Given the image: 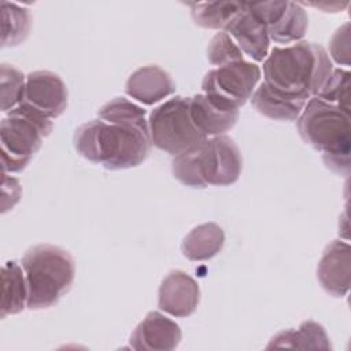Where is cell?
Masks as SVG:
<instances>
[{
    "label": "cell",
    "mask_w": 351,
    "mask_h": 351,
    "mask_svg": "<svg viewBox=\"0 0 351 351\" xmlns=\"http://www.w3.org/2000/svg\"><path fill=\"white\" fill-rule=\"evenodd\" d=\"M29 296V310L52 307L69 292L75 276L71 255L52 244H38L29 248L21 259Z\"/></svg>",
    "instance_id": "obj_5"
},
{
    "label": "cell",
    "mask_w": 351,
    "mask_h": 351,
    "mask_svg": "<svg viewBox=\"0 0 351 351\" xmlns=\"http://www.w3.org/2000/svg\"><path fill=\"white\" fill-rule=\"evenodd\" d=\"M317 277L321 287L333 298H344L350 291L351 247L341 240L330 241L319 259Z\"/></svg>",
    "instance_id": "obj_11"
},
{
    "label": "cell",
    "mask_w": 351,
    "mask_h": 351,
    "mask_svg": "<svg viewBox=\"0 0 351 351\" xmlns=\"http://www.w3.org/2000/svg\"><path fill=\"white\" fill-rule=\"evenodd\" d=\"M223 32L232 37L243 55H247L254 62H263L267 58L270 45L267 27L248 10L247 3L228 22Z\"/></svg>",
    "instance_id": "obj_13"
},
{
    "label": "cell",
    "mask_w": 351,
    "mask_h": 351,
    "mask_svg": "<svg viewBox=\"0 0 351 351\" xmlns=\"http://www.w3.org/2000/svg\"><path fill=\"white\" fill-rule=\"evenodd\" d=\"M261 73L256 63L247 60L221 66L206 73L202 90L208 97L239 110L255 92Z\"/></svg>",
    "instance_id": "obj_8"
},
{
    "label": "cell",
    "mask_w": 351,
    "mask_h": 351,
    "mask_svg": "<svg viewBox=\"0 0 351 351\" xmlns=\"http://www.w3.org/2000/svg\"><path fill=\"white\" fill-rule=\"evenodd\" d=\"M27 282L25 271L15 261H8L1 267V304L0 317L18 314L27 307Z\"/></svg>",
    "instance_id": "obj_18"
},
{
    "label": "cell",
    "mask_w": 351,
    "mask_h": 351,
    "mask_svg": "<svg viewBox=\"0 0 351 351\" xmlns=\"http://www.w3.org/2000/svg\"><path fill=\"white\" fill-rule=\"evenodd\" d=\"M73 141L82 158L108 170L141 165L152 145L149 133L101 119H92L78 126Z\"/></svg>",
    "instance_id": "obj_2"
},
{
    "label": "cell",
    "mask_w": 351,
    "mask_h": 351,
    "mask_svg": "<svg viewBox=\"0 0 351 351\" xmlns=\"http://www.w3.org/2000/svg\"><path fill=\"white\" fill-rule=\"evenodd\" d=\"M351 73L344 69H333L317 97L350 112Z\"/></svg>",
    "instance_id": "obj_25"
},
{
    "label": "cell",
    "mask_w": 351,
    "mask_h": 351,
    "mask_svg": "<svg viewBox=\"0 0 351 351\" xmlns=\"http://www.w3.org/2000/svg\"><path fill=\"white\" fill-rule=\"evenodd\" d=\"M287 347L300 350H332L324 326L315 321H304L298 329H288L274 335L266 348Z\"/></svg>",
    "instance_id": "obj_19"
},
{
    "label": "cell",
    "mask_w": 351,
    "mask_h": 351,
    "mask_svg": "<svg viewBox=\"0 0 351 351\" xmlns=\"http://www.w3.org/2000/svg\"><path fill=\"white\" fill-rule=\"evenodd\" d=\"M189 103L191 97L176 96L151 111L149 138L158 149L176 156L207 138L193 123Z\"/></svg>",
    "instance_id": "obj_7"
},
{
    "label": "cell",
    "mask_w": 351,
    "mask_h": 351,
    "mask_svg": "<svg viewBox=\"0 0 351 351\" xmlns=\"http://www.w3.org/2000/svg\"><path fill=\"white\" fill-rule=\"evenodd\" d=\"M200 302L199 284L182 270H171L160 282L158 307L166 314L185 318L195 313Z\"/></svg>",
    "instance_id": "obj_10"
},
{
    "label": "cell",
    "mask_w": 351,
    "mask_h": 351,
    "mask_svg": "<svg viewBox=\"0 0 351 351\" xmlns=\"http://www.w3.org/2000/svg\"><path fill=\"white\" fill-rule=\"evenodd\" d=\"M330 56L337 64L350 66V23L346 22L340 26L330 38Z\"/></svg>",
    "instance_id": "obj_27"
},
{
    "label": "cell",
    "mask_w": 351,
    "mask_h": 351,
    "mask_svg": "<svg viewBox=\"0 0 351 351\" xmlns=\"http://www.w3.org/2000/svg\"><path fill=\"white\" fill-rule=\"evenodd\" d=\"M189 110L193 123L206 137L225 134L239 119L237 108L225 106L204 93L191 97Z\"/></svg>",
    "instance_id": "obj_15"
},
{
    "label": "cell",
    "mask_w": 351,
    "mask_h": 351,
    "mask_svg": "<svg viewBox=\"0 0 351 351\" xmlns=\"http://www.w3.org/2000/svg\"><path fill=\"white\" fill-rule=\"evenodd\" d=\"M333 70L325 48L298 41L274 47L263 60V82L288 96L308 100L317 96Z\"/></svg>",
    "instance_id": "obj_1"
},
{
    "label": "cell",
    "mask_w": 351,
    "mask_h": 351,
    "mask_svg": "<svg viewBox=\"0 0 351 351\" xmlns=\"http://www.w3.org/2000/svg\"><path fill=\"white\" fill-rule=\"evenodd\" d=\"M241 1L186 3L195 23L204 29H223L228 22L244 8Z\"/></svg>",
    "instance_id": "obj_22"
},
{
    "label": "cell",
    "mask_w": 351,
    "mask_h": 351,
    "mask_svg": "<svg viewBox=\"0 0 351 351\" xmlns=\"http://www.w3.org/2000/svg\"><path fill=\"white\" fill-rule=\"evenodd\" d=\"M288 1H258V3H247L248 10L265 23L266 27L271 26L274 22L280 19L284 14Z\"/></svg>",
    "instance_id": "obj_28"
},
{
    "label": "cell",
    "mask_w": 351,
    "mask_h": 351,
    "mask_svg": "<svg viewBox=\"0 0 351 351\" xmlns=\"http://www.w3.org/2000/svg\"><path fill=\"white\" fill-rule=\"evenodd\" d=\"M296 121L302 140L322 152L325 166L336 174L348 176L351 165L350 112L313 96Z\"/></svg>",
    "instance_id": "obj_3"
},
{
    "label": "cell",
    "mask_w": 351,
    "mask_h": 351,
    "mask_svg": "<svg viewBox=\"0 0 351 351\" xmlns=\"http://www.w3.org/2000/svg\"><path fill=\"white\" fill-rule=\"evenodd\" d=\"M241 169L240 149L225 134L207 137L176 155L171 162L173 176L182 185L199 189L232 185L239 180Z\"/></svg>",
    "instance_id": "obj_4"
},
{
    "label": "cell",
    "mask_w": 351,
    "mask_h": 351,
    "mask_svg": "<svg viewBox=\"0 0 351 351\" xmlns=\"http://www.w3.org/2000/svg\"><path fill=\"white\" fill-rule=\"evenodd\" d=\"M69 92L63 80L48 70L32 71L26 75L23 101L49 119L58 118L67 108Z\"/></svg>",
    "instance_id": "obj_9"
},
{
    "label": "cell",
    "mask_w": 351,
    "mask_h": 351,
    "mask_svg": "<svg viewBox=\"0 0 351 351\" xmlns=\"http://www.w3.org/2000/svg\"><path fill=\"white\" fill-rule=\"evenodd\" d=\"M26 77L14 66L3 63L0 66L1 111L8 112L23 101Z\"/></svg>",
    "instance_id": "obj_24"
},
{
    "label": "cell",
    "mask_w": 351,
    "mask_h": 351,
    "mask_svg": "<svg viewBox=\"0 0 351 351\" xmlns=\"http://www.w3.org/2000/svg\"><path fill=\"white\" fill-rule=\"evenodd\" d=\"M181 337L182 333L176 321L159 311H151L136 326L129 343L137 351H171L178 347Z\"/></svg>",
    "instance_id": "obj_12"
},
{
    "label": "cell",
    "mask_w": 351,
    "mask_h": 351,
    "mask_svg": "<svg viewBox=\"0 0 351 351\" xmlns=\"http://www.w3.org/2000/svg\"><path fill=\"white\" fill-rule=\"evenodd\" d=\"M97 115L108 123L136 128L149 133L147 111L126 97H114L104 103L99 108Z\"/></svg>",
    "instance_id": "obj_21"
},
{
    "label": "cell",
    "mask_w": 351,
    "mask_h": 351,
    "mask_svg": "<svg viewBox=\"0 0 351 351\" xmlns=\"http://www.w3.org/2000/svg\"><path fill=\"white\" fill-rule=\"evenodd\" d=\"M207 59L210 64L221 67L244 60V55L228 33L219 32L211 38L207 47Z\"/></svg>",
    "instance_id": "obj_26"
},
{
    "label": "cell",
    "mask_w": 351,
    "mask_h": 351,
    "mask_svg": "<svg viewBox=\"0 0 351 351\" xmlns=\"http://www.w3.org/2000/svg\"><path fill=\"white\" fill-rule=\"evenodd\" d=\"M1 185H3V200H1V213L11 210L21 199L22 188L18 178L8 176V173L1 171Z\"/></svg>",
    "instance_id": "obj_29"
},
{
    "label": "cell",
    "mask_w": 351,
    "mask_h": 351,
    "mask_svg": "<svg viewBox=\"0 0 351 351\" xmlns=\"http://www.w3.org/2000/svg\"><path fill=\"white\" fill-rule=\"evenodd\" d=\"M250 100L259 114L274 121H296L308 101L281 93L265 82H261Z\"/></svg>",
    "instance_id": "obj_16"
},
{
    "label": "cell",
    "mask_w": 351,
    "mask_h": 351,
    "mask_svg": "<svg viewBox=\"0 0 351 351\" xmlns=\"http://www.w3.org/2000/svg\"><path fill=\"white\" fill-rule=\"evenodd\" d=\"M32 15L29 10L10 1H1V47L22 44L30 32Z\"/></svg>",
    "instance_id": "obj_23"
},
{
    "label": "cell",
    "mask_w": 351,
    "mask_h": 351,
    "mask_svg": "<svg viewBox=\"0 0 351 351\" xmlns=\"http://www.w3.org/2000/svg\"><path fill=\"white\" fill-rule=\"evenodd\" d=\"M223 244V229L214 222H207L197 225L184 237L181 243V251L186 259L202 262L218 255Z\"/></svg>",
    "instance_id": "obj_17"
},
{
    "label": "cell",
    "mask_w": 351,
    "mask_h": 351,
    "mask_svg": "<svg viewBox=\"0 0 351 351\" xmlns=\"http://www.w3.org/2000/svg\"><path fill=\"white\" fill-rule=\"evenodd\" d=\"M308 15L302 4L288 1L284 14L267 27L269 38L277 44L298 43L307 32Z\"/></svg>",
    "instance_id": "obj_20"
},
{
    "label": "cell",
    "mask_w": 351,
    "mask_h": 351,
    "mask_svg": "<svg viewBox=\"0 0 351 351\" xmlns=\"http://www.w3.org/2000/svg\"><path fill=\"white\" fill-rule=\"evenodd\" d=\"M52 121L36 108L21 103L0 123V163L4 173H21L52 132Z\"/></svg>",
    "instance_id": "obj_6"
},
{
    "label": "cell",
    "mask_w": 351,
    "mask_h": 351,
    "mask_svg": "<svg viewBox=\"0 0 351 351\" xmlns=\"http://www.w3.org/2000/svg\"><path fill=\"white\" fill-rule=\"evenodd\" d=\"M126 93L145 106H152L176 92V84L170 74L156 64L137 69L126 81Z\"/></svg>",
    "instance_id": "obj_14"
}]
</instances>
